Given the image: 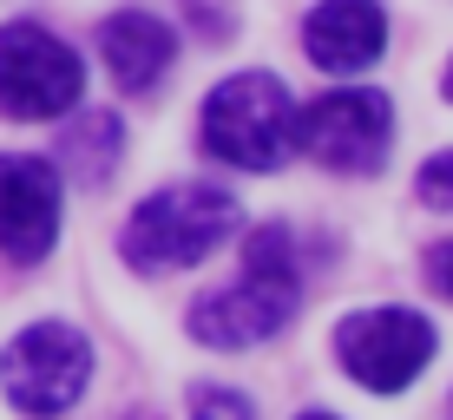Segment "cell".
I'll use <instances>...</instances> for the list:
<instances>
[{
  "label": "cell",
  "mask_w": 453,
  "mask_h": 420,
  "mask_svg": "<svg viewBox=\"0 0 453 420\" xmlns=\"http://www.w3.org/2000/svg\"><path fill=\"white\" fill-rule=\"evenodd\" d=\"M303 302V270H296V243L283 224L250 230L243 243V276L230 289H211L191 302V335L204 348H257L270 341Z\"/></svg>",
  "instance_id": "cell-1"
},
{
  "label": "cell",
  "mask_w": 453,
  "mask_h": 420,
  "mask_svg": "<svg viewBox=\"0 0 453 420\" xmlns=\"http://www.w3.org/2000/svg\"><path fill=\"white\" fill-rule=\"evenodd\" d=\"M237 230V197L217 191V184H171V191H151L145 204L132 210L119 250L132 270L158 276V270H191L204 263L217 243Z\"/></svg>",
  "instance_id": "cell-2"
},
{
  "label": "cell",
  "mask_w": 453,
  "mask_h": 420,
  "mask_svg": "<svg viewBox=\"0 0 453 420\" xmlns=\"http://www.w3.org/2000/svg\"><path fill=\"white\" fill-rule=\"evenodd\" d=\"M296 145V105L276 73H237L204 99V151L237 171H276Z\"/></svg>",
  "instance_id": "cell-3"
},
{
  "label": "cell",
  "mask_w": 453,
  "mask_h": 420,
  "mask_svg": "<svg viewBox=\"0 0 453 420\" xmlns=\"http://www.w3.org/2000/svg\"><path fill=\"white\" fill-rule=\"evenodd\" d=\"M0 381H7V401L34 420L66 414L73 401L86 394L92 381V341L73 329V322H34L7 341V362H0Z\"/></svg>",
  "instance_id": "cell-4"
},
{
  "label": "cell",
  "mask_w": 453,
  "mask_h": 420,
  "mask_svg": "<svg viewBox=\"0 0 453 420\" xmlns=\"http://www.w3.org/2000/svg\"><path fill=\"white\" fill-rule=\"evenodd\" d=\"M86 92V66L66 40L34 20L0 27V112L7 118H59Z\"/></svg>",
  "instance_id": "cell-5"
},
{
  "label": "cell",
  "mask_w": 453,
  "mask_h": 420,
  "mask_svg": "<svg viewBox=\"0 0 453 420\" xmlns=\"http://www.w3.org/2000/svg\"><path fill=\"white\" fill-rule=\"evenodd\" d=\"M296 145L316 164L342 171V178H368V171L388 164V145H395V105L381 92H329V99L303 105L296 112Z\"/></svg>",
  "instance_id": "cell-6"
},
{
  "label": "cell",
  "mask_w": 453,
  "mask_h": 420,
  "mask_svg": "<svg viewBox=\"0 0 453 420\" xmlns=\"http://www.w3.org/2000/svg\"><path fill=\"white\" fill-rule=\"evenodd\" d=\"M335 355L368 394H401L434 362V322L414 309H355L335 329Z\"/></svg>",
  "instance_id": "cell-7"
},
{
  "label": "cell",
  "mask_w": 453,
  "mask_h": 420,
  "mask_svg": "<svg viewBox=\"0 0 453 420\" xmlns=\"http://www.w3.org/2000/svg\"><path fill=\"white\" fill-rule=\"evenodd\" d=\"M59 243V171L53 158H0V256L40 263Z\"/></svg>",
  "instance_id": "cell-8"
},
{
  "label": "cell",
  "mask_w": 453,
  "mask_h": 420,
  "mask_svg": "<svg viewBox=\"0 0 453 420\" xmlns=\"http://www.w3.org/2000/svg\"><path fill=\"white\" fill-rule=\"evenodd\" d=\"M303 46L322 73H368L388 46V20L374 0H322L316 13L303 20Z\"/></svg>",
  "instance_id": "cell-9"
},
{
  "label": "cell",
  "mask_w": 453,
  "mask_h": 420,
  "mask_svg": "<svg viewBox=\"0 0 453 420\" xmlns=\"http://www.w3.org/2000/svg\"><path fill=\"white\" fill-rule=\"evenodd\" d=\"M99 53H105V73H112V86L125 92H151L165 80L171 53H178V40H171L165 20H151V13H112V20L99 27Z\"/></svg>",
  "instance_id": "cell-10"
},
{
  "label": "cell",
  "mask_w": 453,
  "mask_h": 420,
  "mask_svg": "<svg viewBox=\"0 0 453 420\" xmlns=\"http://www.w3.org/2000/svg\"><path fill=\"white\" fill-rule=\"evenodd\" d=\"M112 158H119V118L112 112H92V118H80V126L66 132L53 171H73L80 184H99L105 171H112Z\"/></svg>",
  "instance_id": "cell-11"
},
{
  "label": "cell",
  "mask_w": 453,
  "mask_h": 420,
  "mask_svg": "<svg viewBox=\"0 0 453 420\" xmlns=\"http://www.w3.org/2000/svg\"><path fill=\"white\" fill-rule=\"evenodd\" d=\"M191 420H257V408L237 387H197L191 394Z\"/></svg>",
  "instance_id": "cell-12"
},
{
  "label": "cell",
  "mask_w": 453,
  "mask_h": 420,
  "mask_svg": "<svg viewBox=\"0 0 453 420\" xmlns=\"http://www.w3.org/2000/svg\"><path fill=\"white\" fill-rule=\"evenodd\" d=\"M414 191L427 197L434 210H453V151H441V158H427V164H420Z\"/></svg>",
  "instance_id": "cell-13"
},
{
  "label": "cell",
  "mask_w": 453,
  "mask_h": 420,
  "mask_svg": "<svg viewBox=\"0 0 453 420\" xmlns=\"http://www.w3.org/2000/svg\"><path fill=\"white\" fill-rule=\"evenodd\" d=\"M420 270H427V283H434V289H441L447 302H453V237H447V243H434Z\"/></svg>",
  "instance_id": "cell-14"
},
{
  "label": "cell",
  "mask_w": 453,
  "mask_h": 420,
  "mask_svg": "<svg viewBox=\"0 0 453 420\" xmlns=\"http://www.w3.org/2000/svg\"><path fill=\"white\" fill-rule=\"evenodd\" d=\"M303 420H335V414H303Z\"/></svg>",
  "instance_id": "cell-15"
},
{
  "label": "cell",
  "mask_w": 453,
  "mask_h": 420,
  "mask_svg": "<svg viewBox=\"0 0 453 420\" xmlns=\"http://www.w3.org/2000/svg\"><path fill=\"white\" fill-rule=\"evenodd\" d=\"M447 99H453V66H447Z\"/></svg>",
  "instance_id": "cell-16"
},
{
  "label": "cell",
  "mask_w": 453,
  "mask_h": 420,
  "mask_svg": "<svg viewBox=\"0 0 453 420\" xmlns=\"http://www.w3.org/2000/svg\"><path fill=\"white\" fill-rule=\"evenodd\" d=\"M132 420H151V414H132Z\"/></svg>",
  "instance_id": "cell-17"
}]
</instances>
